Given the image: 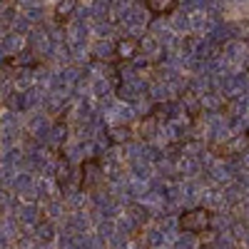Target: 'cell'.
I'll return each instance as SVG.
<instances>
[{
  "instance_id": "obj_9",
  "label": "cell",
  "mask_w": 249,
  "mask_h": 249,
  "mask_svg": "<svg viewBox=\"0 0 249 249\" xmlns=\"http://www.w3.org/2000/svg\"><path fill=\"white\" fill-rule=\"evenodd\" d=\"M247 75H249V70H247Z\"/></svg>"
},
{
  "instance_id": "obj_7",
  "label": "cell",
  "mask_w": 249,
  "mask_h": 249,
  "mask_svg": "<svg viewBox=\"0 0 249 249\" xmlns=\"http://www.w3.org/2000/svg\"><path fill=\"white\" fill-rule=\"evenodd\" d=\"M127 137H130L127 127H124V130H122V127H115V130H112V140H115V142H122V140H127Z\"/></svg>"
},
{
  "instance_id": "obj_2",
  "label": "cell",
  "mask_w": 249,
  "mask_h": 249,
  "mask_svg": "<svg viewBox=\"0 0 249 249\" xmlns=\"http://www.w3.org/2000/svg\"><path fill=\"white\" fill-rule=\"evenodd\" d=\"M102 170H100V162L97 160H88L85 164H82V190H95V187L100 184V177Z\"/></svg>"
},
{
  "instance_id": "obj_6",
  "label": "cell",
  "mask_w": 249,
  "mask_h": 249,
  "mask_svg": "<svg viewBox=\"0 0 249 249\" xmlns=\"http://www.w3.org/2000/svg\"><path fill=\"white\" fill-rule=\"evenodd\" d=\"M157 122H160V120H157L155 115H147V117L140 122V135H142V137H152L155 130H157Z\"/></svg>"
},
{
  "instance_id": "obj_4",
  "label": "cell",
  "mask_w": 249,
  "mask_h": 249,
  "mask_svg": "<svg viewBox=\"0 0 249 249\" xmlns=\"http://www.w3.org/2000/svg\"><path fill=\"white\" fill-rule=\"evenodd\" d=\"M144 5L152 15H170L177 8V0H144Z\"/></svg>"
},
{
  "instance_id": "obj_8",
  "label": "cell",
  "mask_w": 249,
  "mask_h": 249,
  "mask_svg": "<svg viewBox=\"0 0 249 249\" xmlns=\"http://www.w3.org/2000/svg\"><path fill=\"white\" fill-rule=\"evenodd\" d=\"M68 172H70V170H68V164H60V167H57V182H60V184H65V182H68Z\"/></svg>"
},
{
  "instance_id": "obj_1",
  "label": "cell",
  "mask_w": 249,
  "mask_h": 249,
  "mask_svg": "<svg viewBox=\"0 0 249 249\" xmlns=\"http://www.w3.org/2000/svg\"><path fill=\"white\" fill-rule=\"evenodd\" d=\"M212 224V214L210 210H204V207H197V210H190L179 217V230L187 232V234H202L210 230Z\"/></svg>"
},
{
  "instance_id": "obj_5",
  "label": "cell",
  "mask_w": 249,
  "mask_h": 249,
  "mask_svg": "<svg viewBox=\"0 0 249 249\" xmlns=\"http://www.w3.org/2000/svg\"><path fill=\"white\" fill-rule=\"evenodd\" d=\"M77 8V0H57V5H55V18L57 20H65L75 13Z\"/></svg>"
},
{
  "instance_id": "obj_3",
  "label": "cell",
  "mask_w": 249,
  "mask_h": 249,
  "mask_svg": "<svg viewBox=\"0 0 249 249\" xmlns=\"http://www.w3.org/2000/svg\"><path fill=\"white\" fill-rule=\"evenodd\" d=\"M137 50H140V43L135 37H124V40H120V43L115 45V55L120 60H132L137 55Z\"/></svg>"
}]
</instances>
